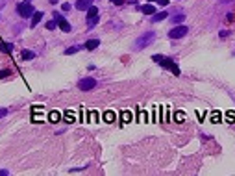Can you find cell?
Segmentation results:
<instances>
[{
  "label": "cell",
  "mask_w": 235,
  "mask_h": 176,
  "mask_svg": "<svg viewBox=\"0 0 235 176\" xmlns=\"http://www.w3.org/2000/svg\"><path fill=\"white\" fill-rule=\"evenodd\" d=\"M11 74V71L9 69H4V71H0V78H8Z\"/></svg>",
  "instance_id": "19"
},
{
  "label": "cell",
  "mask_w": 235,
  "mask_h": 176,
  "mask_svg": "<svg viewBox=\"0 0 235 176\" xmlns=\"http://www.w3.org/2000/svg\"><path fill=\"white\" fill-rule=\"evenodd\" d=\"M97 22H98V8L89 6V9H87V26L93 28Z\"/></svg>",
  "instance_id": "4"
},
{
  "label": "cell",
  "mask_w": 235,
  "mask_h": 176,
  "mask_svg": "<svg viewBox=\"0 0 235 176\" xmlns=\"http://www.w3.org/2000/svg\"><path fill=\"white\" fill-rule=\"evenodd\" d=\"M169 17V13L167 11H159V13H154V17H152V22H159V20H165Z\"/></svg>",
  "instance_id": "10"
},
{
  "label": "cell",
  "mask_w": 235,
  "mask_h": 176,
  "mask_svg": "<svg viewBox=\"0 0 235 176\" xmlns=\"http://www.w3.org/2000/svg\"><path fill=\"white\" fill-rule=\"evenodd\" d=\"M156 2L159 6H167V4H169V0H156Z\"/></svg>",
  "instance_id": "22"
},
{
  "label": "cell",
  "mask_w": 235,
  "mask_h": 176,
  "mask_svg": "<svg viewBox=\"0 0 235 176\" xmlns=\"http://www.w3.org/2000/svg\"><path fill=\"white\" fill-rule=\"evenodd\" d=\"M187 32H189L187 26H176V28H172V30L169 32V37H170V39H180V37H185Z\"/></svg>",
  "instance_id": "6"
},
{
  "label": "cell",
  "mask_w": 235,
  "mask_h": 176,
  "mask_svg": "<svg viewBox=\"0 0 235 176\" xmlns=\"http://www.w3.org/2000/svg\"><path fill=\"white\" fill-rule=\"evenodd\" d=\"M56 26H58V24H56V20H48V22H46V28H48V30H54Z\"/></svg>",
  "instance_id": "20"
},
{
  "label": "cell",
  "mask_w": 235,
  "mask_h": 176,
  "mask_svg": "<svg viewBox=\"0 0 235 176\" xmlns=\"http://www.w3.org/2000/svg\"><path fill=\"white\" fill-rule=\"evenodd\" d=\"M89 6H91V0H78L76 2V9H80V11L89 9Z\"/></svg>",
  "instance_id": "9"
},
{
  "label": "cell",
  "mask_w": 235,
  "mask_h": 176,
  "mask_svg": "<svg viewBox=\"0 0 235 176\" xmlns=\"http://www.w3.org/2000/svg\"><path fill=\"white\" fill-rule=\"evenodd\" d=\"M0 50L6 54H11V45L9 43H0Z\"/></svg>",
  "instance_id": "16"
},
{
  "label": "cell",
  "mask_w": 235,
  "mask_h": 176,
  "mask_svg": "<svg viewBox=\"0 0 235 176\" xmlns=\"http://www.w3.org/2000/svg\"><path fill=\"white\" fill-rule=\"evenodd\" d=\"M183 19H185L183 15H176V17H172V22H174V24H178V22H181Z\"/></svg>",
  "instance_id": "21"
},
{
  "label": "cell",
  "mask_w": 235,
  "mask_h": 176,
  "mask_svg": "<svg viewBox=\"0 0 235 176\" xmlns=\"http://www.w3.org/2000/svg\"><path fill=\"white\" fill-rule=\"evenodd\" d=\"M98 45H100V41H98V39H91V41H87V43H85V48H87V50H95Z\"/></svg>",
  "instance_id": "13"
},
{
  "label": "cell",
  "mask_w": 235,
  "mask_h": 176,
  "mask_svg": "<svg viewBox=\"0 0 235 176\" xmlns=\"http://www.w3.org/2000/svg\"><path fill=\"white\" fill-rule=\"evenodd\" d=\"M220 2H224V4H228V2H233V0H220Z\"/></svg>",
  "instance_id": "27"
},
{
  "label": "cell",
  "mask_w": 235,
  "mask_h": 176,
  "mask_svg": "<svg viewBox=\"0 0 235 176\" xmlns=\"http://www.w3.org/2000/svg\"><path fill=\"white\" fill-rule=\"evenodd\" d=\"M111 2H113L115 6H122V4H124V0H111Z\"/></svg>",
  "instance_id": "25"
},
{
  "label": "cell",
  "mask_w": 235,
  "mask_h": 176,
  "mask_svg": "<svg viewBox=\"0 0 235 176\" xmlns=\"http://www.w3.org/2000/svg\"><path fill=\"white\" fill-rule=\"evenodd\" d=\"M95 85H97V80L91 78V76H87V78H83V80H80L78 82V89L80 91H91Z\"/></svg>",
  "instance_id": "5"
},
{
  "label": "cell",
  "mask_w": 235,
  "mask_h": 176,
  "mask_svg": "<svg viewBox=\"0 0 235 176\" xmlns=\"http://www.w3.org/2000/svg\"><path fill=\"white\" fill-rule=\"evenodd\" d=\"M59 119H61V115H59L58 111H50V115H48V120H50V122H58Z\"/></svg>",
  "instance_id": "15"
},
{
  "label": "cell",
  "mask_w": 235,
  "mask_h": 176,
  "mask_svg": "<svg viewBox=\"0 0 235 176\" xmlns=\"http://www.w3.org/2000/svg\"><path fill=\"white\" fill-rule=\"evenodd\" d=\"M115 119H117V115H115L113 111H106V113H104V120H106V122H113Z\"/></svg>",
  "instance_id": "14"
},
{
  "label": "cell",
  "mask_w": 235,
  "mask_h": 176,
  "mask_svg": "<svg viewBox=\"0 0 235 176\" xmlns=\"http://www.w3.org/2000/svg\"><path fill=\"white\" fill-rule=\"evenodd\" d=\"M20 58L24 59V61H28V59H34V58H35V54H34L32 50H22V52H20Z\"/></svg>",
  "instance_id": "12"
},
{
  "label": "cell",
  "mask_w": 235,
  "mask_h": 176,
  "mask_svg": "<svg viewBox=\"0 0 235 176\" xmlns=\"http://www.w3.org/2000/svg\"><path fill=\"white\" fill-rule=\"evenodd\" d=\"M26 2H30V0H26Z\"/></svg>",
  "instance_id": "29"
},
{
  "label": "cell",
  "mask_w": 235,
  "mask_h": 176,
  "mask_svg": "<svg viewBox=\"0 0 235 176\" xmlns=\"http://www.w3.org/2000/svg\"><path fill=\"white\" fill-rule=\"evenodd\" d=\"M54 20H56V24L59 26V30H61V32H70V24L67 22V19H65L63 15L54 13Z\"/></svg>",
  "instance_id": "7"
},
{
  "label": "cell",
  "mask_w": 235,
  "mask_h": 176,
  "mask_svg": "<svg viewBox=\"0 0 235 176\" xmlns=\"http://www.w3.org/2000/svg\"><path fill=\"white\" fill-rule=\"evenodd\" d=\"M152 59L156 61V63H159L161 67H165V69H169L174 76H180V67H178L176 63L172 61L170 58H167V56H159V54H156V56H152Z\"/></svg>",
  "instance_id": "1"
},
{
  "label": "cell",
  "mask_w": 235,
  "mask_h": 176,
  "mask_svg": "<svg viewBox=\"0 0 235 176\" xmlns=\"http://www.w3.org/2000/svg\"><path fill=\"white\" fill-rule=\"evenodd\" d=\"M218 119H220V113H215L213 115V122H218Z\"/></svg>",
  "instance_id": "26"
},
{
  "label": "cell",
  "mask_w": 235,
  "mask_h": 176,
  "mask_svg": "<svg viewBox=\"0 0 235 176\" xmlns=\"http://www.w3.org/2000/svg\"><path fill=\"white\" fill-rule=\"evenodd\" d=\"M41 19H43V13L41 11H34V15H32V22H30V26L34 28V26H37L41 22Z\"/></svg>",
  "instance_id": "8"
},
{
  "label": "cell",
  "mask_w": 235,
  "mask_h": 176,
  "mask_svg": "<svg viewBox=\"0 0 235 176\" xmlns=\"http://www.w3.org/2000/svg\"><path fill=\"white\" fill-rule=\"evenodd\" d=\"M148 2H156V0H148Z\"/></svg>",
  "instance_id": "28"
},
{
  "label": "cell",
  "mask_w": 235,
  "mask_h": 176,
  "mask_svg": "<svg viewBox=\"0 0 235 176\" xmlns=\"http://www.w3.org/2000/svg\"><path fill=\"white\" fill-rule=\"evenodd\" d=\"M122 119H124V122H130V120H132V113H130V111H124V113H122Z\"/></svg>",
  "instance_id": "18"
},
{
  "label": "cell",
  "mask_w": 235,
  "mask_h": 176,
  "mask_svg": "<svg viewBox=\"0 0 235 176\" xmlns=\"http://www.w3.org/2000/svg\"><path fill=\"white\" fill-rule=\"evenodd\" d=\"M72 117H74L72 111H67V119H69V122H72Z\"/></svg>",
  "instance_id": "24"
},
{
  "label": "cell",
  "mask_w": 235,
  "mask_h": 176,
  "mask_svg": "<svg viewBox=\"0 0 235 176\" xmlns=\"http://www.w3.org/2000/svg\"><path fill=\"white\" fill-rule=\"evenodd\" d=\"M78 50H80V46H76V45H74V46H70V48H67V50H65V54H67V56H70V54H76Z\"/></svg>",
  "instance_id": "17"
},
{
  "label": "cell",
  "mask_w": 235,
  "mask_h": 176,
  "mask_svg": "<svg viewBox=\"0 0 235 176\" xmlns=\"http://www.w3.org/2000/svg\"><path fill=\"white\" fill-rule=\"evenodd\" d=\"M34 11H35V9H34L32 2H20V4H17V13H19L20 17H24V19L32 17Z\"/></svg>",
  "instance_id": "3"
},
{
  "label": "cell",
  "mask_w": 235,
  "mask_h": 176,
  "mask_svg": "<svg viewBox=\"0 0 235 176\" xmlns=\"http://www.w3.org/2000/svg\"><path fill=\"white\" fill-rule=\"evenodd\" d=\"M141 11H143L144 15H154V13H156V9H154V6H150V4H146V6H143V8H141Z\"/></svg>",
  "instance_id": "11"
},
{
  "label": "cell",
  "mask_w": 235,
  "mask_h": 176,
  "mask_svg": "<svg viewBox=\"0 0 235 176\" xmlns=\"http://www.w3.org/2000/svg\"><path fill=\"white\" fill-rule=\"evenodd\" d=\"M156 39V32H152V30H148V32H144L137 41H135V48L141 50V48H144V46H148L152 41Z\"/></svg>",
  "instance_id": "2"
},
{
  "label": "cell",
  "mask_w": 235,
  "mask_h": 176,
  "mask_svg": "<svg viewBox=\"0 0 235 176\" xmlns=\"http://www.w3.org/2000/svg\"><path fill=\"white\" fill-rule=\"evenodd\" d=\"M6 115H8V109H4V108H2V109H0V119L6 117Z\"/></svg>",
  "instance_id": "23"
}]
</instances>
